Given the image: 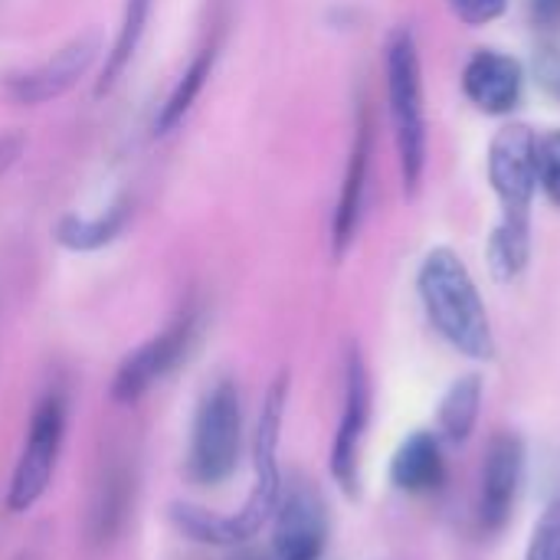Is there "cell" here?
Segmentation results:
<instances>
[{
	"label": "cell",
	"mask_w": 560,
	"mask_h": 560,
	"mask_svg": "<svg viewBox=\"0 0 560 560\" xmlns=\"http://www.w3.org/2000/svg\"><path fill=\"white\" fill-rule=\"evenodd\" d=\"M289 407V374L282 371L262 400L256 433H253V489L246 502L233 515H213L190 502H171V525L200 545L210 548H236L253 541L276 515L279 495H282V469H279V443H282V423Z\"/></svg>",
	"instance_id": "cell-1"
},
{
	"label": "cell",
	"mask_w": 560,
	"mask_h": 560,
	"mask_svg": "<svg viewBox=\"0 0 560 560\" xmlns=\"http://www.w3.org/2000/svg\"><path fill=\"white\" fill-rule=\"evenodd\" d=\"M450 13L466 26H489L505 16L509 0H446Z\"/></svg>",
	"instance_id": "cell-24"
},
{
	"label": "cell",
	"mask_w": 560,
	"mask_h": 560,
	"mask_svg": "<svg viewBox=\"0 0 560 560\" xmlns=\"http://www.w3.org/2000/svg\"><path fill=\"white\" fill-rule=\"evenodd\" d=\"M197 328H200L197 312H180L164 331H158L154 338L138 345L131 354H125V361L118 364L112 377V400L121 407H131L141 397H148L167 374L180 368V361H187Z\"/></svg>",
	"instance_id": "cell-8"
},
{
	"label": "cell",
	"mask_w": 560,
	"mask_h": 560,
	"mask_svg": "<svg viewBox=\"0 0 560 560\" xmlns=\"http://www.w3.org/2000/svg\"><path fill=\"white\" fill-rule=\"evenodd\" d=\"M371 410H374V394H371V371L364 364V354L351 345L345 354V394H341V417L338 430L331 440V479L335 486L348 495H361V463H364V443L371 430Z\"/></svg>",
	"instance_id": "cell-7"
},
{
	"label": "cell",
	"mask_w": 560,
	"mask_h": 560,
	"mask_svg": "<svg viewBox=\"0 0 560 560\" xmlns=\"http://www.w3.org/2000/svg\"><path fill=\"white\" fill-rule=\"evenodd\" d=\"M26 141L20 135H0V180L13 171V164L20 161Z\"/></svg>",
	"instance_id": "cell-26"
},
{
	"label": "cell",
	"mask_w": 560,
	"mask_h": 560,
	"mask_svg": "<svg viewBox=\"0 0 560 560\" xmlns=\"http://www.w3.org/2000/svg\"><path fill=\"white\" fill-rule=\"evenodd\" d=\"M62 440H66V400L62 394L49 390L33 407L23 450L13 463V476L3 495V505L10 515H23L36 509L39 499L49 492V482L62 453Z\"/></svg>",
	"instance_id": "cell-5"
},
{
	"label": "cell",
	"mask_w": 560,
	"mask_h": 560,
	"mask_svg": "<svg viewBox=\"0 0 560 560\" xmlns=\"http://www.w3.org/2000/svg\"><path fill=\"white\" fill-rule=\"evenodd\" d=\"M384 82H387V112L394 128V144L400 158V177L407 197H413L427 174V105H423V66L417 36L410 26H400L387 39L384 52Z\"/></svg>",
	"instance_id": "cell-3"
},
{
	"label": "cell",
	"mask_w": 560,
	"mask_h": 560,
	"mask_svg": "<svg viewBox=\"0 0 560 560\" xmlns=\"http://www.w3.org/2000/svg\"><path fill=\"white\" fill-rule=\"evenodd\" d=\"M486 262L499 285H512L515 279H522L532 262V223L499 220L486 246Z\"/></svg>",
	"instance_id": "cell-16"
},
{
	"label": "cell",
	"mask_w": 560,
	"mask_h": 560,
	"mask_svg": "<svg viewBox=\"0 0 560 560\" xmlns=\"http://www.w3.org/2000/svg\"><path fill=\"white\" fill-rule=\"evenodd\" d=\"M390 486L404 495H436L446 486L443 440L433 430H413L390 456Z\"/></svg>",
	"instance_id": "cell-14"
},
{
	"label": "cell",
	"mask_w": 560,
	"mask_h": 560,
	"mask_svg": "<svg viewBox=\"0 0 560 560\" xmlns=\"http://www.w3.org/2000/svg\"><path fill=\"white\" fill-rule=\"evenodd\" d=\"M128 223V200L115 203L112 210L92 217V220H79V217H66L56 226V240L59 246L72 249V253H95L102 246H108Z\"/></svg>",
	"instance_id": "cell-18"
},
{
	"label": "cell",
	"mask_w": 560,
	"mask_h": 560,
	"mask_svg": "<svg viewBox=\"0 0 560 560\" xmlns=\"http://www.w3.org/2000/svg\"><path fill=\"white\" fill-rule=\"evenodd\" d=\"M371 148H374V128H371L368 108H361L351 158H348L338 207H335V220H331V253H335V259H341L354 246L358 230H361L364 197H368V171H371Z\"/></svg>",
	"instance_id": "cell-13"
},
{
	"label": "cell",
	"mask_w": 560,
	"mask_h": 560,
	"mask_svg": "<svg viewBox=\"0 0 560 560\" xmlns=\"http://www.w3.org/2000/svg\"><path fill=\"white\" fill-rule=\"evenodd\" d=\"M525 560H560V502H551L535 522Z\"/></svg>",
	"instance_id": "cell-21"
},
{
	"label": "cell",
	"mask_w": 560,
	"mask_h": 560,
	"mask_svg": "<svg viewBox=\"0 0 560 560\" xmlns=\"http://www.w3.org/2000/svg\"><path fill=\"white\" fill-rule=\"evenodd\" d=\"M328 551V505L308 479H292L282 486L272 515V548L276 560H325Z\"/></svg>",
	"instance_id": "cell-9"
},
{
	"label": "cell",
	"mask_w": 560,
	"mask_h": 560,
	"mask_svg": "<svg viewBox=\"0 0 560 560\" xmlns=\"http://www.w3.org/2000/svg\"><path fill=\"white\" fill-rule=\"evenodd\" d=\"M528 469V450L525 440L512 430H502L486 446L482 479H479V528L486 535H502L515 515V505L522 499Z\"/></svg>",
	"instance_id": "cell-10"
},
{
	"label": "cell",
	"mask_w": 560,
	"mask_h": 560,
	"mask_svg": "<svg viewBox=\"0 0 560 560\" xmlns=\"http://www.w3.org/2000/svg\"><path fill=\"white\" fill-rule=\"evenodd\" d=\"M463 92L482 115H512L525 95V66L512 52L476 49L463 69Z\"/></svg>",
	"instance_id": "cell-12"
},
{
	"label": "cell",
	"mask_w": 560,
	"mask_h": 560,
	"mask_svg": "<svg viewBox=\"0 0 560 560\" xmlns=\"http://www.w3.org/2000/svg\"><path fill=\"white\" fill-rule=\"evenodd\" d=\"M243 453V397L233 381H217L197 404L187 450V479L197 486H223Z\"/></svg>",
	"instance_id": "cell-4"
},
{
	"label": "cell",
	"mask_w": 560,
	"mask_h": 560,
	"mask_svg": "<svg viewBox=\"0 0 560 560\" xmlns=\"http://www.w3.org/2000/svg\"><path fill=\"white\" fill-rule=\"evenodd\" d=\"M489 184L502 207L499 220L532 223L538 197V135L525 121H509L492 135Z\"/></svg>",
	"instance_id": "cell-6"
},
{
	"label": "cell",
	"mask_w": 560,
	"mask_h": 560,
	"mask_svg": "<svg viewBox=\"0 0 560 560\" xmlns=\"http://www.w3.org/2000/svg\"><path fill=\"white\" fill-rule=\"evenodd\" d=\"M151 3L154 0H125L121 26H118V36H115L112 52L105 56V69H102V79H98L95 95L112 92V85L118 82V75L125 72V66L135 59V52L141 46V36H144V26H148V16H151Z\"/></svg>",
	"instance_id": "cell-19"
},
{
	"label": "cell",
	"mask_w": 560,
	"mask_h": 560,
	"mask_svg": "<svg viewBox=\"0 0 560 560\" xmlns=\"http://www.w3.org/2000/svg\"><path fill=\"white\" fill-rule=\"evenodd\" d=\"M417 295L427 312L433 331L469 361L495 358V331L482 292L463 262V256L450 246H433L417 269Z\"/></svg>",
	"instance_id": "cell-2"
},
{
	"label": "cell",
	"mask_w": 560,
	"mask_h": 560,
	"mask_svg": "<svg viewBox=\"0 0 560 560\" xmlns=\"http://www.w3.org/2000/svg\"><path fill=\"white\" fill-rule=\"evenodd\" d=\"M128 512V476L121 469H112L98 489V502L92 505V538L95 541H108Z\"/></svg>",
	"instance_id": "cell-20"
},
{
	"label": "cell",
	"mask_w": 560,
	"mask_h": 560,
	"mask_svg": "<svg viewBox=\"0 0 560 560\" xmlns=\"http://www.w3.org/2000/svg\"><path fill=\"white\" fill-rule=\"evenodd\" d=\"M532 75L538 82V89L560 105V46L545 39L538 43L535 56H532Z\"/></svg>",
	"instance_id": "cell-23"
},
{
	"label": "cell",
	"mask_w": 560,
	"mask_h": 560,
	"mask_svg": "<svg viewBox=\"0 0 560 560\" xmlns=\"http://www.w3.org/2000/svg\"><path fill=\"white\" fill-rule=\"evenodd\" d=\"M528 20L541 33H558L560 30V0H525Z\"/></svg>",
	"instance_id": "cell-25"
},
{
	"label": "cell",
	"mask_w": 560,
	"mask_h": 560,
	"mask_svg": "<svg viewBox=\"0 0 560 560\" xmlns=\"http://www.w3.org/2000/svg\"><path fill=\"white\" fill-rule=\"evenodd\" d=\"M213 59H217V46H203L194 56V62L187 66V72L177 79V85L171 89L167 102L161 105V112L154 118V135H171L190 115L194 102L200 98V92H203V85H207V79L213 72Z\"/></svg>",
	"instance_id": "cell-17"
},
{
	"label": "cell",
	"mask_w": 560,
	"mask_h": 560,
	"mask_svg": "<svg viewBox=\"0 0 560 560\" xmlns=\"http://www.w3.org/2000/svg\"><path fill=\"white\" fill-rule=\"evenodd\" d=\"M482 400H486V381L479 371L459 374L440 397L436 407V433L440 440L463 446L472 440L479 417H482Z\"/></svg>",
	"instance_id": "cell-15"
},
{
	"label": "cell",
	"mask_w": 560,
	"mask_h": 560,
	"mask_svg": "<svg viewBox=\"0 0 560 560\" xmlns=\"http://www.w3.org/2000/svg\"><path fill=\"white\" fill-rule=\"evenodd\" d=\"M538 190L560 207V128L538 135Z\"/></svg>",
	"instance_id": "cell-22"
},
{
	"label": "cell",
	"mask_w": 560,
	"mask_h": 560,
	"mask_svg": "<svg viewBox=\"0 0 560 560\" xmlns=\"http://www.w3.org/2000/svg\"><path fill=\"white\" fill-rule=\"evenodd\" d=\"M102 56V36L95 30L72 36L66 46H59L56 52H49L43 62H36L33 69L10 75L7 79V95L16 105H46L62 98L66 92H72L98 62Z\"/></svg>",
	"instance_id": "cell-11"
},
{
	"label": "cell",
	"mask_w": 560,
	"mask_h": 560,
	"mask_svg": "<svg viewBox=\"0 0 560 560\" xmlns=\"http://www.w3.org/2000/svg\"><path fill=\"white\" fill-rule=\"evenodd\" d=\"M246 560H276V558H272V555H266V558H262V555H256V558H246Z\"/></svg>",
	"instance_id": "cell-27"
}]
</instances>
